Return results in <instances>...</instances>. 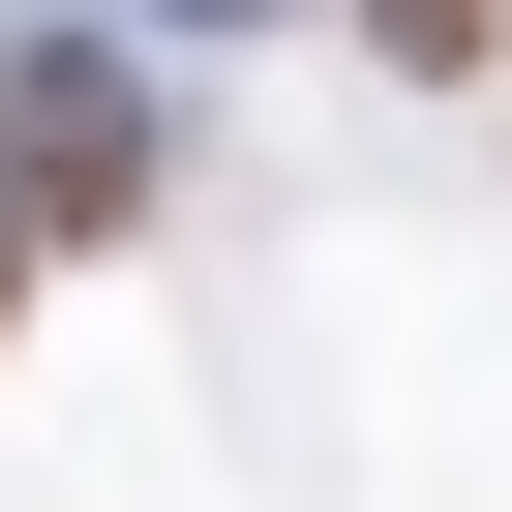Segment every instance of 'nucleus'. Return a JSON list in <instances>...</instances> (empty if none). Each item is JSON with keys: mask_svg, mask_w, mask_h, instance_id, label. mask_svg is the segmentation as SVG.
<instances>
[{"mask_svg": "<svg viewBox=\"0 0 512 512\" xmlns=\"http://www.w3.org/2000/svg\"><path fill=\"white\" fill-rule=\"evenodd\" d=\"M0 302H31V211H0Z\"/></svg>", "mask_w": 512, "mask_h": 512, "instance_id": "2", "label": "nucleus"}, {"mask_svg": "<svg viewBox=\"0 0 512 512\" xmlns=\"http://www.w3.org/2000/svg\"><path fill=\"white\" fill-rule=\"evenodd\" d=\"M121 181H151V121H121V61H61V91H31V241H91Z\"/></svg>", "mask_w": 512, "mask_h": 512, "instance_id": "1", "label": "nucleus"}]
</instances>
